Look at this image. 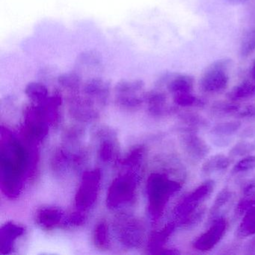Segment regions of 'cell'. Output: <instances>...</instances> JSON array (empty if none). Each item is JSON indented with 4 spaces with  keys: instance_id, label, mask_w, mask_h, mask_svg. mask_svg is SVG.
Wrapping results in <instances>:
<instances>
[{
    "instance_id": "cell-1",
    "label": "cell",
    "mask_w": 255,
    "mask_h": 255,
    "mask_svg": "<svg viewBox=\"0 0 255 255\" xmlns=\"http://www.w3.org/2000/svg\"><path fill=\"white\" fill-rule=\"evenodd\" d=\"M0 141L1 189L5 196L16 198L23 190L26 176L35 171L38 161L37 142L26 137L20 138L3 127Z\"/></svg>"
},
{
    "instance_id": "cell-2",
    "label": "cell",
    "mask_w": 255,
    "mask_h": 255,
    "mask_svg": "<svg viewBox=\"0 0 255 255\" xmlns=\"http://www.w3.org/2000/svg\"><path fill=\"white\" fill-rule=\"evenodd\" d=\"M181 188L178 182L170 180L159 173H153L147 181V195L148 213L152 219H159L163 214L165 207L171 197Z\"/></svg>"
},
{
    "instance_id": "cell-3",
    "label": "cell",
    "mask_w": 255,
    "mask_h": 255,
    "mask_svg": "<svg viewBox=\"0 0 255 255\" xmlns=\"http://www.w3.org/2000/svg\"><path fill=\"white\" fill-rule=\"evenodd\" d=\"M138 184V176L129 171L113 180L109 188L107 206L110 210L121 208L133 201Z\"/></svg>"
},
{
    "instance_id": "cell-4",
    "label": "cell",
    "mask_w": 255,
    "mask_h": 255,
    "mask_svg": "<svg viewBox=\"0 0 255 255\" xmlns=\"http://www.w3.org/2000/svg\"><path fill=\"white\" fill-rule=\"evenodd\" d=\"M232 66V60L223 59L209 65L199 81L200 89L204 93L216 94L228 88L230 77L228 71Z\"/></svg>"
},
{
    "instance_id": "cell-5",
    "label": "cell",
    "mask_w": 255,
    "mask_h": 255,
    "mask_svg": "<svg viewBox=\"0 0 255 255\" xmlns=\"http://www.w3.org/2000/svg\"><path fill=\"white\" fill-rule=\"evenodd\" d=\"M115 234L125 247L138 248L144 238V228L139 219L130 215L117 216L113 224Z\"/></svg>"
},
{
    "instance_id": "cell-6",
    "label": "cell",
    "mask_w": 255,
    "mask_h": 255,
    "mask_svg": "<svg viewBox=\"0 0 255 255\" xmlns=\"http://www.w3.org/2000/svg\"><path fill=\"white\" fill-rule=\"evenodd\" d=\"M24 115L23 136L35 142L44 139L51 124L41 105L32 103L25 109Z\"/></svg>"
},
{
    "instance_id": "cell-7",
    "label": "cell",
    "mask_w": 255,
    "mask_h": 255,
    "mask_svg": "<svg viewBox=\"0 0 255 255\" xmlns=\"http://www.w3.org/2000/svg\"><path fill=\"white\" fill-rule=\"evenodd\" d=\"M144 83L141 80H122L115 87L116 103L118 106L134 110L141 107L145 101Z\"/></svg>"
},
{
    "instance_id": "cell-8",
    "label": "cell",
    "mask_w": 255,
    "mask_h": 255,
    "mask_svg": "<svg viewBox=\"0 0 255 255\" xmlns=\"http://www.w3.org/2000/svg\"><path fill=\"white\" fill-rule=\"evenodd\" d=\"M101 170L93 169L83 173L75 196L77 210L86 212L95 204L101 186Z\"/></svg>"
},
{
    "instance_id": "cell-9",
    "label": "cell",
    "mask_w": 255,
    "mask_h": 255,
    "mask_svg": "<svg viewBox=\"0 0 255 255\" xmlns=\"http://www.w3.org/2000/svg\"><path fill=\"white\" fill-rule=\"evenodd\" d=\"M214 180H207L185 197L174 209V214L179 219H184L198 209L201 203L210 196L215 189Z\"/></svg>"
},
{
    "instance_id": "cell-10",
    "label": "cell",
    "mask_w": 255,
    "mask_h": 255,
    "mask_svg": "<svg viewBox=\"0 0 255 255\" xmlns=\"http://www.w3.org/2000/svg\"><path fill=\"white\" fill-rule=\"evenodd\" d=\"M227 226L228 223L225 219L222 217L216 218L210 228L195 240L193 247L201 252L211 250L225 235Z\"/></svg>"
},
{
    "instance_id": "cell-11",
    "label": "cell",
    "mask_w": 255,
    "mask_h": 255,
    "mask_svg": "<svg viewBox=\"0 0 255 255\" xmlns=\"http://www.w3.org/2000/svg\"><path fill=\"white\" fill-rule=\"evenodd\" d=\"M180 143L187 157L194 162L205 159L210 152V146L195 132H185L180 135Z\"/></svg>"
},
{
    "instance_id": "cell-12",
    "label": "cell",
    "mask_w": 255,
    "mask_h": 255,
    "mask_svg": "<svg viewBox=\"0 0 255 255\" xmlns=\"http://www.w3.org/2000/svg\"><path fill=\"white\" fill-rule=\"evenodd\" d=\"M77 92L71 93L69 98L70 112L75 119L82 122H89L98 117V111L95 103L86 98L77 95Z\"/></svg>"
},
{
    "instance_id": "cell-13",
    "label": "cell",
    "mask_w": 255,
    "mask_h": 255,
    "mask_svg": "<svg viewBox=\"0 0 255 255\" xmlns=\"http://www.w3.org/2000/svg\"><path fill=\"white\" fill-rule=\"evenodd\" d=\"M84 96L93 103L105 104L110 96V84L101 77H92L83 85Z\"/></svg>"
},
{
    "instance_id": "cell-14",
    "label": "cell",
    "mask_w": 255,
    "mask_h": 255,
    "mask_svg": "<svg viewBox=\"0 0 255 255\" xmlns=\"http://www.w3.org/2000/svg\"><path fill=\"white\" fill-rule=\"evenodd\" d=\"M25 228L14 222H8L0 230L1 254L6 255L12 251L16 240L24 234Z\"/></svg>"
},
{
    "instance_id": "cell-15",
    "label": "cell",
    "mask_w": 255,
    "mask_h": 255,
    "mask_svg": "<svg viewBox=\"0 0 255 255\" xmlns=\"http://www.w3.org/2000/svg\"><path fill=\"white\" fill-rule=\"evenodd\" d=\"M65 213L55 207H43L36 214V222L42 229L52 230L65 221Z\"/></svg>"
},
{
    "instance_id": "cell-16",
    "label": "cell",
    "mask_w": 255,
    "mask_h": 255,
    "mask_svg": "<svg viewBox=\"0 0 255 255\" xmlns=\"http://www.w3.org/2000/svg\"><path fill=\"white\" fill-rule=\"evenodd\" d=\"M101 144H100V159L103 162H108L113 160L116 154V141L114 132L111 130H103L100 133Z\"/></svg>"
},
{
    "instance_id": "cell-17",
    "label": "cell",
    "mask_w": 255,
    "mask_h": 255,
    "mask_svg": "<svg viewBox=\"0 0 255 255\" xmlns=\"http://www.w3.org/2000/svg\"><path fill=\"white\" fill-rule=\"evenodd\" d=\"M231 160L229 156L219 153L213 155L206 159L201 168L202 177H208L216 173L225 171L231 165Z\"/></svg>"
},
{
    "instance_id": "cell-18",
    "label": "cell",
    "mask_w": 255,
    "mask_h": 255,
    "mask_svg": "<svg viewBox=\"0 0 255 255\" xmlns=\"http://www.w3.org/2000/svg\"><path fill=\"white\" fill-rule=\"evenodd\" d=\"M166 80L167 89L173 95L193 91L195 79L192 76L179 74L174 77H166Z\"/></svg>"
},
{
    "instance_id": "cell-19",
    "label": "cell",
    "mask_w": 255,
    "mask_h": 255,
    "mask_svg": "<svg viewBox=\"0 0 255 255\" xmlns=\"http://www.w3.org/2000/svg\"><path fill=\"white\" fill-rule=\"evenodd\" d=\"M145 102L148 106V110L153 116H162L168 112L167 96L163 92L152 90L146 94Z\"/></svg>"
},
{
    "instance_id": "cell-20",
    "label": "cell",
    "mask_w": 255,
    "mask_h": 255,
    "mask_svg": "<svg viewBox=\"0 0 255 255\" xmlns=\"http://www.w3.org/2000/svg\"><path fill=\"white\" fill-rule=\"evenodd\" d=\"M227 97L234 102L252 99L255 97V83L250 80L241 82L228 92Z\"/></svg>"
},
{
    "instance_id": "cell-21",
    "label": "cell",
    "mask_w": 255,
    "mask_h": 255,
    "mask_svg": "<svg viewBox=\"0 0 255 255\" xmlns=\"http://www.w3.org/2000/svg\"><path fill=\"white\" fill-rule=\"evenodd\" d=\"M174 228H175L174 224L170 223L166 225V226L164 227L160 231L153 233L147 245L149 253L158 254V252L162 249V246L165 244L167 240L174 231Z\"/></svg>"
},
{
    "instance_id": "cell-22",
    "label": "cell",
    "mask_w": 255,
    "mask_h": 255,
    "mask_svg": "<svg viewBox=\"0 0 255 255\" xmlns=\"http://www.w3.org/2000/svg\"><path fill=\"white\" fill-rule=\"evenodd\" d=\"M181 124L184 125L183 132H195L204 128H208L207 119L197 113H186L180 116Z\"/></svg>"
},
{
    "instance_id": "cell-23",
    "label": "cell",
    "mask_w": 255,
    "mask_h": 255,
    "mask_svg": "<svg viewBox=\"0 0 255 255\" xmlns=\"http://www.w3.org/2000/svg\"><path fill=\"white\" fill-rule=\"evenodd\" d=\"M83 83L82 75L77 71L65 73L58 77V83L61 87L69 91L71 93H75L80 90Z\"/></svg>"
},
{
    "instance_id": "cell-24",
    "label": "cell",
    "mask_w": 255,
    "mask_h": 255,
    "mask_svg": "<svg viewBox=\"0 0 255 255\" xmlns=\"http://www.w3.org/2000/svg\"><path fill=\"white\" fill-rule=\"evenodd\" d=\"M93 242L95 247L100 250H107L110 246L109 226L106 221H101L95 226L93 233Z\"/></svg>"
},
{
    "instance_id": "cell-25",
    "label": "cell",
    "mask_w": 255,
    "mask_h": 255,
    "mask_svg": "<svg viewBox=\"0 0 255 255\" xmlns=\"http://www.w3.org/2000/svg\"><path fill=\"white\" fill-rule=\"evenodd\" d=\"M25 94L35 104H41L49 97L47 88L42 83L36 82H32L26 86Z\"/></svg>"
},
{
    "instance_id": "cell-26",
    "label": "cell",
    "mask_w": 255,
    "mask_h": 255,
    "mask_svg": "<svg viewBox=\"0 0 255 255\" xmlns=\"http://www.w3.org/2000/svg\"><path fill=\"white\" fill-rule=\"evenodd\" d=\"M102 60L97 52L89 51L80 54L77 58V67L78 70H95L101 68Z\"/></svg>"
},
{
    "instance_id": "cell-27",
    "label": "cell",
    "mask_w": 255,
    "mask_h": 255,
    "mask_svg": "<svg viewBox=\"0 0 255 255\" xmlns=\"http://www.w3.org/2000/svg\"><path fill=\"white\" fill-rule=\"evenodd\" d=\"M244 198L237 205V211L239 214H245L248 210L255 206V182H251L243 191Z\"/></svg>"
},
{
    "instance_id": "cell-28",
    "label": "cell",
    "mask_w": 255,
    "mask_h": 255,
    "mask_svg": "<svg viewBox=\"0 0 255 255\" xmlns=\"http://www.w3.org/2000/svg\"><path fill=\"white\" fill-rule=\"evenodd\" d=\"M242 122L240 121H231L217 124L213 126L210 131V135L233 136L241 128Z\"/></svg>"
},
{
    "instance_id": "cell-29",
    "label": "cell",
    "mask_w": 255,
    "mask_h": 255,
    "mask_svg": "<svg viewBox=\"0 0 255 255\" xmlns=\"http://www.w3.org/2000/svg\"><path fill=\"white\" fill-rule=\"evenodd\" d=\"M239 234L243 237H250L255 234V206L245 213L240 222Z\"/></svg>"
},
{
    "instance_id": "cell-30",
    "label": "cell",
    "mask_w": 255,
    "mask_h": 255,
    "mask_svg": "<svg viewBox=\"0 0 255 255\" xmlns=\"http://www.w3.org/2000/svg\"><path fill=\"white\" fill-rule=\"evenodd\" d=\"M240 106L234 101H217L211 107L212 113L216 116H225L237 114Z\"/></svg>"
},
{
    "instance_id": "cell-31",
    "label": "cell",
    "mask_w": 255,
    "mask_h": 255,
    "mask_svg": "<svg viewBox=\"0 0 255 255\" xmlns=\"http://www.w3.org/2000/svg\"><path fill=\"white\" fill-rule=\"evenodd\" d=\"M173 100L174 104L179 107H203L205 104L204 100L192 95V92L175 94Z\"/></svg>"
},
{
    "instance_id": "cell-32",
    "label": "cell",
    "mask_w": 255,
    "mask_h": 255,
    "mask_svg": "<svg viewBox=\"0 0 255 255\" xmlns=\"http://www.w3.org/2000/svg\"><path fill=\"white\" fill-rule=\"evenodd\" d=\"M255 52V29L248 32L243 37L240 47V54L242 58L249 57Z\"/></svg>"
},
{
    "instance_id": "cell-33",
    "label": "cell",
    "mask_w": 255,
    "mask_h": 255,
    "mask_svg": "<svg viewBox=\"0 0 255 255\" xmlns=\"http://www.w3.org/2000/svg\"><path fill=\"white\" fill-rule=\"evenodd\" d=\"M233 198V193L228 189H223L219 192L210 210V216H216L218 213L227 205Z\"/></svg>"
},
{
    "instance_id": "cell-34",
    "label": "cell",
    "mask_w": 255,
    "mask_h": 255,
    "mask_svg": "<svg viewBox=\"0 0 255 255\" xmlns=\"http://www.w3.org/2000/svg\"><path fill=\"white\" fill-rule=\"evenodd\" d=\"M254 151H255V143L241 141H239L231 148L229 155L231 157H241V156H249Z\"/></svg>"
},
{
    "instance_id": "cell-35",
    "label": "cell",
    "mask_w": 255,
    "mask_h": 255,
    "mask_svg": "<svg viewBox=\"0 0 255 255\" xmlns=\"http://www.w3.org/2000/svg\"><path fill=\"white\" fill-rule=\"evenodd\" d=\"M255 169V156H246V157L239 161L232 171L234 173L246 172Z\"/></svg>"
},
{
    "instance_id": "cell-36",
    "label": "cell",
    "mask_w": 255,
    "mask_h": 255,
    "mask_svg": "<svg viewBox=\"0 0 255 255\" xmlns=\"http://www.w3.org/2000/svg\"><path fill=\"white\" fill-rule=\"evenodd\" d=\"M143 155V148L138 147L134 148L125 159L122 160V165L125 167L136 166L141 162Z\"/></svg>"
},
{
    "instance_id": "cell-37",
    "label": "cell",
    "mask_w": 255,
    "mask_h": 255,
    "mask_svg": "<svg viewBox=\"0 0 255 255\" xmlns=\"http://www.w3.org/2000/svg\"><path fill=\"white\" fill-rule=\"evenodd\" d=\"M87 219L86 212L77 210V211L71 213L64 221V224L69 226H80L83 225Z\"/></svg>"
},
{
    "instance_id": "cell-38",
    "label": "cell",
    "mask_w": 255,
    "mask_h": 255,
    "mask_svg": "<svg viewBox=\"0 0 255 255\" xmlns=\"http://www.w3.org/2000/svg\"><path fill=\"white\" fill-rule=\"evenodd\" d=\"M204 213H205V209H197L193 213L189 214V216L181 219L182 225L186 227H192L198 225L203 218H204Z\"/></svg>"
},
{
    "instance_id": "cell-39",
    "label": "cell",
    "mask_w": 255,
    "mask_h": 255,
    "mask_svg": "<svg viewBox=\"0 0 255 255\" xmlns=\"http://www.w3.org/2000/svg\"><path fill=\"white\" fill-rule=\"evenodd\" d=\"M210 141L213 145L217 147H228L232 143L233 136H223V135H210Z\"/></svg>"
},
{
    "instance_id": "cell-40",
    "label": "cell",
    "mask_w": 255,
    "mask_h": 255,
    "mask_svg": "<svg viewBox=\"0 0 255 255\" xmlns=\"http://www.w3.org/2000/svg\"><path fill=\"white\" fill-rule=\"evenodd\" d=\"M236 116L239 119L255 120V106H247L242 110H239Z\"/></svg>"
},
{
    "instance_id": "cell-41",
    "label": "cell",
    "mask_w": 255,
    "mask_h": 255,
    "mask_svg": "<svg viewBox=\"0 0 255 255\" xmlns=\"http://www.w3.org/2000/svg\"><path fill=\"white\" fill-rule=\"evenodd\" d=\"M240 138H252L255 137V125L247 127L240 132Z\"/></svg>"
},
{
    "instance_id": "cell-42",
    "label": "cell",
    "mask_w": 255,
    "mask_h": 255,
    "mask_svg": "<svg viewBox=\"0 0 255 255\" xmlns=\"http://www.w3.org/2000/svg\"><path fill=\"white\" fill-rule=\"evenodd\" d=\"M228 2L233 5H243L249 2V0H228Z\"/></svg>"
},
{
    "instance_id": "cell-43",
    "label": "cell",
    "mask_w": 255,
    "mask_h": 255,
    "mask_svg": "<svg viewBox=\"0 0 255 255\" xmlns=\"http://www.w3.org/2000/svg\"><path fill=\"white\" fill-rule=\"evenodd\" d=\"M251 76H252V79L255 80V60L254 61L252 68H251Z\"/></svg>"
},
{
    "instance_id": "cell-44",
    "label": "cell",
    "mask_w": 255,
    "mask_h": 255,
    "mask_svg": "<svg viewBox=\"0 0 255 255\" xmlns=\"http://www.w3.org/2000/svg\"></svg>"
}]
</instances>
